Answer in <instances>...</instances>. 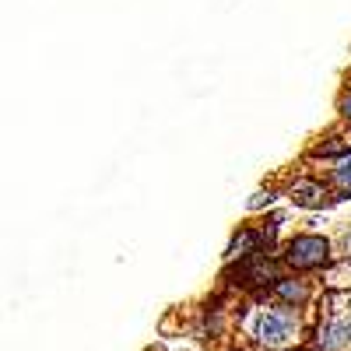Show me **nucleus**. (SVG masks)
Masks as SVG:
<instances>
[{"instance_id":"obj_1","label":"nucleus","mask_w":351,"mask_h":351,"mask_svg":"<svg viewBox=\"0 0 351 351\" xmlns=\"http://www.w3.org/2000/svg\"><path fill=\"white\" fill-rule=\"evenodd\" d=\"M337 263V250L330 236L319 232H295L291 239L281 243V267L288 274H313V271H327Z\"/></svg>"},{"instance_id":"obj_2","label":"nucleus","mask_w":351,"mask_h":351,"mask_svg":"<svg viewBox=\"0 0 351 351\" xmlns=\"http://www.w3.org/2000/svg\"><path fill=\"white\" fill-rule=\"evenodd\" d=\"M256 341L263 348H288L295 341V316L288 306H274V309H260L256 316Z\"/></svg>"},{"instance_id":"obj_3","label":"nucleus","mask_w":351,"mask_h":351,"mask_svg":"<svg viewBox=\"0 0 351 351\" xmlns=\"http://www.w3.org/2000/svg\"><path fill=\"white\" fill-rule=\"evenodd\" d=\"M285 197L295 204L302 211H324V208H334V190L327 180H313V176H299L285 186Z\"/></svg>"},{"instance_id":"obj_4","label":"nucleus","mask_w":351,"mask_h":351,"mask_svg":"<svg viewBox=\"0 0 351 351\" xmlns=\"http://www.w3.org/2000/svg\"><path fill=\"white\" fill-rule=\"evenodd\" d=\"M267 295H271L278 306L299 309V306H306V302H309L313 288H309V281H306L302 274H281V278L267 288Z\"/></svg>"},{"instance_id":"obj_5","label":"nucleus","mask_w":351,"mask_h":351,"mask_svg":"<svg viewBox=\"0 0 351 351\" xmlns=\"http://www.w3.org/2000/svg\"><path fill=\"white\" fill-rule=\"evenodd\" d=\"M344 155H351V141H348V134H327V137H319L313 148H309V158H313V162L324 158V162L334 165V162H341Z\"/></svg>"},{"instance_id":"obj_6","label":"nucleus","mask_w":351,"mask_h":351,"mask_svg":"<svg viewBox=\"0 0 351 351\" xmlns=\"http://www.w3.org/2000/svg\"><path fill=\"white\" fill-rule=\"evenodd\" d=\"M319 348H324V351H344V348H351V316L330 319V324L319 327Z\"/></svg>"},{"instance_id":"obj_7","label":"nucleus","mask_w":351,"mask_h":351,"mask_svg":"<svg viewBox=\"0 0 351 351\" xmlns=\"http://www.w3.org/2000/svg\"><path fill=\"white\" fill-rule=\"evenodd\" d=\"M327 183L334 190V200H351V155H344L341 162H334L327 169Z\"/></svg>"},{"instance_id":"obj_8","label":"nucleus","mask_w":351,"mask_h":351,"mask_svg":"<svg viewBox=\"0 0 351 351\" xmlns=\"http://www.w3.org/2000/svg\"><path fill=\"white\" fill-rule=\"evenodd\" d=\"M274 200H278V190H274V186H256V190L246 197V211H250V215L271 211V208H274Z\"/></svg>"},{"instance_id":"obj_9","label":"nucleus","mask_w":351,"mask_h":351,"mask_svg":"<svg viewBox=\"0 0 351 351\" xmlns=\"http://www.w3.org/2000/svg\"><path fill=\"white\" fill-rule=\"evenodd\" d=\"M334 250H337V260L341 263H351V225H344L337 236H334Z\"/></svg>"},{"instance_id":"obj_10","label":"nucleus","mask_w":351,"mask_h":351,"mask_svg":"<svg viewBox=\"0 0 351 351\" xmlns=\"http://www.w3.org/2000/svg\"><path fill=\"white\" fill-rule=\"evenodd\" d=\"M334 109H337V120L344 123V127H351V88L344 84L341 92H337V102H334Z\"/></svg>"},{"instance_id":"obj_11","label":"nucleus","mask_w":351,"mask_h":351,"mask_svg":"<svg viewBox=\"0 0 351 351\" xmlns=\"http://www.w3.org/2000/svg\"><path fill=\"white\" fill-rule=\"evenodd\" d=\"M344 134H348V141H351V127H348V130H344Z\"/></svg>"},{"instance_id":"obj_12","label":"nucleus","mask_w":351,"mask_h":351,"mask_svg":"<svg viewBox=\"0 0 351 351\" xmlns=\"http://www.w3.org/2000/svg\"><path fill=\"white\" fill-rule=\"evenodd\" d=\"M348 88H351V71H348Z\"/></svg>"}]
</instances>
